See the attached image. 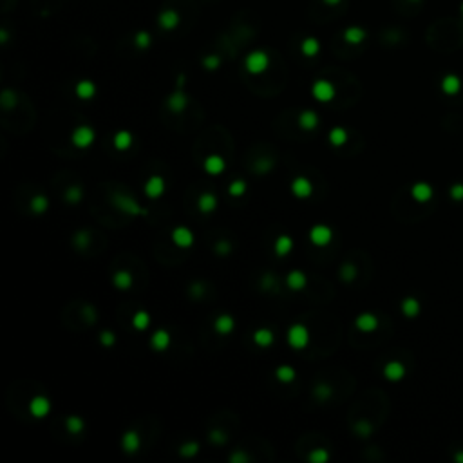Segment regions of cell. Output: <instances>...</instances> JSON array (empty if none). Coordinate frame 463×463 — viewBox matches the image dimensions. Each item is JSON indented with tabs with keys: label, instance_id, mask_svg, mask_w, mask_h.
I'll return each mask as SVG.
<instances>
[{
	"label": "cell",
	"instance_id": "f6af8a7d",
	"mask_svg": "<svg viewBox=\"0 0 463 463\" xmlns=\"http://www.w3.org/2000/svg\"><path fill=\"white\" fill-rule=\"evenodd\" d=\"M248 460L250 458H248L246 454H232L230 456V462H233V463L235 462H248Z\"/></svg>",
	"mask_w": 463,
	"mask_h": 463
},
{
	"label": "cell",
	"instance_id": "8992f818",
	"mask_svg": "<svg viewBox=\"0 0 463 463\" xmlns=\"http://www.w3.org/2000/svg\"><path fill=\"white\" fill-rule=\"evenodd\" d=\"M313 96L322 103H327V101H331L335 98V87L327 80H319L313 85Z\"/></svg>",
	"mask_w": 463,
	"mask_h": 463
},
{
	"label": "cell",
	"instance_id": "603a6c76",
	"mask_svg": "<svg viewBox=\"0 0 463 463\" xmlns=\"http://www.w3.org/2000/svg\"><path fill=\"white\" fill-rule=\"evenodd\" d=\"M327 139H329L333 147H342L347 141V131L342 129V127H333L329 134H327Z\"/></svg>",
	"mask_w": 463,
	"mask_h": 463
},
{
	"label": "cell",
	"instance_id": "8fae6325",
	"mask_svg": "<svg viewBox=\"0 0 463 463\" xmlns=\"http://www.w3.org/2000/svg\"><path fill=\"white\" fill-rule=\"evenodd\" d=\"M266 65H268V56H266L264 53H261V51L252 53L246 58V69L252 74L263 73L264 69H266Z\"/></svg>",
	"mask_w": 463,
	"mask_h": 463
},
{
	"label": "cell",
	"instance_id": "7bdbcfd3",
	"mask_svg": "<svg viewBox=\"0 0 463 463\" xmlns=\"http://www.w3.org/2000/svg\"><path fill=\"white\" fill-rule=\"evenodd\" d=\"M317 49H319V46H317L315 42H306L304 46H302V51H304L306 54H315Z\"/></svg>",
	"mask_w": 463,
	"mask_h": 463
},
{
	"label": "cell",
	"instance_id": "ee69618b",
	"mask_svg": "<svg viewBox=\"0 0 463 463\" xmlns=\"http://www.w3.org/2000/svg\"><path fill=\"white\" fill-rule=\"evenodd\" d=\"M230 250H232V248H230V244H228L227 241L216 242V252H217V253H228Z\"/></svg>",
	"mask_w": 463,
	"mask_h": 463
},
{
	"label": "cell",
	"instance_id": "9a60e30c",
	"mask_svg": "<svg viewBox=\"0 0 463 463\" xmlns=\"http://www.w3.org/2000/svg\"><path fill=\"white\" fill-rule=\"evenodd\" d=\"M150 346H152V349H156V351H165V349H169L170 333L167 331V329H158V331H154L152 337H150Z\"/></svg>",
	"mask_w": 463,
	"mask_h": 463
},
{
	"label": "cell",
	"instance_id": "9c48e42d",
	"mask_svg": "<svg viewBox=\"0 0 463 463\" xmlns=\"http://www.w3.org/2000/svg\"><path fill=\"white\" fill-rule=\"evenodd\" d=\"M51 411V402L46 396H35L29 402V413H31L35 418H44V416L49 415Z\"/></svg>",
	"mask_w": 463,
	"mask_h": 463
},
{
	"label": "cell",
	"instance_id": "6da1fadb",
	"mask_svg": "<svg viewBox=\"0 0 463 463\" xmlns=\"http://www.w3.org/2000/svg\"><path fill=\"white\" fill-rule=\"evenodd\" d=\"M286 340H288L289 347L300 351V349H304V347L310 344V329H308L304 324H293V326L288 327Z\"/></svg>",
	"mask_w": 463,
	"mask_h": 463
},
{
	"label": "cell",
	"instance_id": "7402d4cb",
	"mask_svg": "<svg viewBox=\"0 0 463 463\" xmlns=\"http://www.w3.org/2000/svg\"><path fill=\"white\" fill-rule=\"evenodd\" d=\"M293 250V239L289 235H279L277 239H275L274 242V252L277 253V255H288L289 252Z\"/></svg>",
	"mask_w": 463,
	"mask_h": 463
},
{
	"label": "cell",
	"instance_id": "d590c367",
	"mask_svg": "<svg viewBox=\"0 0 463 463\" xmlns=\"http://www.w3.org/2000/svg\"><path fill=\"white\" fill-rule=\"evenodd\" d=\"M340 275H342L344 280H353V279H355V275H357V270H355V266H353V264H344Z\"/></svg>",
	"mask_w": 463,
	"mask_h": 463
},
{
	"label": "cell",
	"instance_id": "f35d334b",
	"mask_svg": "<svg viewBox=\"0 0 463 463\" xmlns=\"http://www.w3.org/2000/svg\"><path fill=\"white\" fill-rule=\"evenodd\" d=\"M74 242H76L78 248H85L89 244V233H87V232H80L78 235L74 237Z\"/></svg>",
	"mask_w": 463,
	"mask_h": 463
},
{
	"label": "cell",
	"instance_id": "3957f363",
	"mask_svg": "<svg viewBox=\"0 0 463 463\" xmlns=\"http://www.w3.org/2000/svg\"><path fill=\"white\" fill-rule=\"evenodd\" d=\"M333 239V230L327 225H315L310 230V241L315 246H327Z\"/></svg>",
	"mask_w": 463,
	"mask_h": 463
},
{
	"label": "cell",
	"instance_id": "30bf717a",
	"mask_svg": "<svg viewBox=\"0 0 463 463\" xmlns=\"http://www.w3.org/2000/svg\"><path fill=\"white\" fill-rule=\"evenodd\" d=\"M203 167H205L206 174H210V176H219V174H223L225 172V169H227V161H225V158L219 156V154H210V156L205 159Z\"/></svg>",
	"mask_w": 463,
	"mask_h": 463
},
{
	"label": "cell",
	"instance_id": "44dd1931",
	"mask_svg": "<svg viewBox=\"0 0 463 463\" xmlns=\"http://www.w3.org/2000/svg\"><path fill=\"white\" fill-rule=\"evenodd\" d=\"M132 141H134V138H132V134L129 131L116 132L114 138H112V145H114L116 150H127V148H131Z\"/></svg>",
	"mask_w": 463,
	"mask_h": 463
},
{
	"label": "cell",
	"instance_id": "4316f807",
	"mask_svg": "<svg viewBox=\"0 0 463 463\" xmlns=\"http://www.w3.org/2000/svg\"><path fill=\"white\" fill-rule=\"evenodd\" d=\"M94 84L93 82H87V80H84V82H80L78 87H76V94L82 98V100H89V98H93L94 96Z\"/></svg>",
	"mask_w": 463,
	"mask_h": 463
},
{
	"label": "cell",
	"instance_id": "e575fe53",
	"mask_svg": "<svg viewBox=\"0 0 463 463\" xmlns=\"http://www.w3.org/2000/svg\"><path fill=\"white\" fill-rule=\"evenodd\" d=\"M413 194H415L416 199H427L429 197V194H431V190H429V186H425V185H416L415 188H413Z\"/></svg>",
	"mask_w": 463,
	"mask_h": 463
},
{
	"label": "cell",
	"instance_id": "52a82bcc",
	"mask_svg": "<svg viewBox=\"0 0 463 463\" xmlns=\"http://www.w3.org/2000/svg\"><path fill=\"white\" fill-rule=\"evenodd\" d=\"M112 201H114V206H118L120 210L127 212V214H131V216H138V214H143V208L139 205H138L136 201L132 199V197H129V195H123V194H116L114 197H112Z\"/></svg>",
	"mask_w": 463,
	"mask_h": 463
},
{
	"label": "cell",
	"instance_id": "bcb514c9",
	"mask_svg": "<svg viewBox=\"0 0 463 463\" xmlns=\"http://www.w3.org/2000/svg\"><path fill=\"white\" fill-rule=\"evenodd\" d=\"M201 288H205V286H203V284H195L194 289H192L190 293L195 295V297H197V295H203V293H205V289H201Z\"/></svg>",
	"mask_w": 463,
	"mask_h": 463
},
{
	"label": "cell",
	"instance_id": "f1b7e54d",
	"mask_svg": "<svg viewBox=\"0 0 463 463\" xmlns=\"http://www.w3.org/2000/svg\"><path fill=\"white\" fill-rule=\"evenodd\" d=\"M29 206H31V210L35 212V214H44V212L47 210V206H49V199L46 197V195H42V194H38V195H35L31 199V203H29Z\"/></svg>",
	"mask_w": 463,
	"mask_h": 463
},
{
	"label": "cell",
	"instance_id": "ba28073f",
	"mask_svg": "<svg viewBox=\"0 0 463 463\" xmlns=\"http://www.w3.org/2000/svg\"><path fill=\"white\" fill-rule=\"evenodd\" d=\"M291 192L300 199H306V197H310L313 194V183L304 176H299V178H295L291 181Z\"/></svg>",
	"mask_w": 463,
	"mask_h": 463
},
{
	"label": "cell",
	"instance_id": "f546056e",
	"mask_svg": "<svg viewBox=\"0 0 463 463\" xmlns=\"http://www.w3.org/2000/svg\"><path fill=\"white\" fill-rule=\"evenodd\" d=\"M82 195H84V192H82V186H78V185H73V186H69L67 192H65V201H67L69 205H76V203H80Z\"/></svg>",
	"mask_w": 463,
	"mask_h": 463
},
{
	"label": "cell",
	"instance_id": "836d02e7",
	"mask_svg": "<svg viewBox=\"0 0 463 463\" xmlns=\"http://www.w3.org/2000/svg\"><path fill=\"white\" fill-rule=\"evenodd\" d=\"M179 453H181V456H194V454L199 453V443L197 442H186L181 445V449H179Z\"/></svg>",
	"mask_w": 463,
	"mask_h": 463
},
{
	"label": "cell",
	"instance_id": "cb8c5ba5",
	"mask_svg": "<svg viewBox=\"0 0 463 463\" xmlns=\"http://www.w3.org/2000/svg\"><path fill=\"white\" fill-rule=\"evenodd\" d=\"M275 378L282 382V384H289V382H293L297 378V371L291 366H279L275 369Z\"/></svg>",
	"mask_w": 463,
	"mask_h": 463
},
{
	"label": "cell",
	"instance_id": "7a4b0ae2",
	"mask_svg": "<svg viewBox=\"0 0 463 463\" xmlns=\"http://www.w3.org/2000/svg\"><path fill=\"white\" fill-rule=\"evenodd\" d=\"M96 139V132L93 127L89 125H80L76 127L71 134V141L76 148H89Z\"/></svg>",
	"mask_w": 463,
	"mask_h": 463
},
{
	"label": "cell",
	"instance_id": "ffe728a7",
	"mask_svg": "<svg viewBox=\"0 0 463 463\" xmlns=\"http://www.w3.org/2000/svg\"><path fill=\"white\" fill-rule=\"evenodd\" d=\"M355 324H357V327L360 329V331L369 333V331H373V329H376L378 321H376V317L371 315V313H362V315L357 317Z\"/></svg>",
	"mask_w": 463,
	"mask_h": 463
},
{
	"label": "cell",
	"instance_id": "83f0119b",
	"mask_svg": "<svg viewBox=\"0 0 463 463\" xmlns=\"http://www.w3.org/2000/svg\"><path fill=\"white\" fill-rule=\"evenodd\" d=\"M384 374L387 376L389 380H398L404 376V366L398 362H389L387 366H385L384 369Z\"/></svg>",
	"mask_w": 463,
	"mask_h": 463
},
{
	"label": "cell",
	"instance_id": "8d00e7d4",
	"mask_svg": "<svg viewBox=\"0 0 463 463\" xmlns=\"http://www.w3.org/2000/svg\"><path fill=\"white\" fill-rule=\"evenodd\" d=\"M315 396L317 398H329L331 396V387L326 384H319L315 387Z\"/></svg>",
	"mask_w": 463,
	"mask_h": 463
},
{
	"label": "cell",
	"instance_id": "ab89813d",
	"mask_svg": "<svg viewBox=\"0 0 463 463\" xmlns=\"http://www.w3.org/2000/svg\"><path fill=\"white\" fill-rule=\"evenodd\" d=\"M416 310H418V304H416V300L407 299V300L404 302V311L407 313V315H415Z\"/></svg>",
	"mask_w": 463,
	"mask_h": 463
},
{
	"label": "cell",
	"instance_id": "ac0fdd59",
	"mask_svg": "<svg viewBox=\"0 0 463 463\" xmlns=\"http://www.w3.org/2000/svg\"><path fill=\"white\" fill-rule=\"evenodd\" d=\"M274 340H275L274 333H272V329H268V327H259V329H255V333H253V342L257 344L259 347H270L274 344Z\"/></svg>",
	"mask_w": 463,
	"mask_h": 463
},
{
	"label": "cell",
	"instance_id": "60d3db41",
	"mask_svg": "<svg viewBox=\"0 0 463 463\" xmlns=\"http://www.w3.org/2000/svg\"><path fill=\"white\" fill-rule=\"evenodd\" d=\"M210 440L214 443H223L225 440H227V434H225L221 429H214V431L210 432Z\"/></svg>",
	"mask_w": 463,
	"mask_h": 463
},
{
	"label": "cell",
	"instance_id": "74e56055",
	"mask_svg": "<svg viewBox=\"0 0 463 463\" xmlns=\"http://www.w3.org/2000/svg\"><path fill=\"white\" fill-rule=\"evenodd\" d=\"M100 342L103 344V346H105V347H112V346H114V342H116L114 333H112V331H101V335H100Z\"/></svg>",
	"mask_w": 463,
	"mask_h": 463
},
{
	"label": "cell",
	"instance_id": "277c9868",
	"mask_svg": "<svg viewBox=\"0 0 463 463\" xmlns=\"http://www.w3.org/2000/svg\"><path fill=\"white\" fill-rule=\"evenodd\" d=\"M170 237H172L174 244L178 248H190L195 241L194 232L190 230L188 227H176L172 230V235Z\"/></svg>",
	"mask_w": 463,
	"mask_h": 463
},
{
	"label": "cell",
	"instance_id": "4dcf8cb0",
	"mask_svg": "<svg viewBox=\"0 0 463 463\" xmlns=\"http://www.w3.org/2000/svg\"><path fill=\"white\" fill-rule=\"evenodd\" d=\"M244 192H246V181H242V179H233L228 185V194L233 197H241Z\"/></svg>",
	"mask_w": 463,
	"mask_h": 463
},
{
	"label": "cell",
	"instance_id": "484cf974",
	"mask_svg": "<svg viewBox=\"0 0 463 463\" xmlns=\"http://www.w3.org/2000/svg\"><path fill=\"white\" fill-rule=\"evenodd\" d=\"M148 324H150V315H148L145 310H139L134 313V317H132V326H134V329H138V331H145L148 327Z\"/></svg>",
	"mask_w": 463,
	"mask_h": 463
},
{
	"label": "cell",
	"instance_id": "d4e9b609",
	"mask_svg": "<svg viewBox=\"0 0 463 463\" xmlns=\"http://www.w3.org/2000/svg\"><path fill=\"white\" fill-rule=\"evenodd\" d=\"M167 105H169L170 111L174 112H179L183 111L185 107H186V96L183 94V93H174V94L169 96V100H167Z\"/></svg>",
	"mask_w": 463,
	"mask_h": 463
},
{
	"label": "cell",
	"instance_id": "2e32d148",
	"mask_svg": "<svg viewBox=\"0 0 463 463\" xmlns=\"http://www.w3.org/2000/svg\"><path fill=\"white\" fill-rule=\"evenodd\" d=\"M319 125V116L315 111H302L299 114V127L302 131H315Z\"/></svg>",
	"mask_w": 463,
	"mask_h": 463
},
{
	"label": "cell",
	"instance_id": "d6a6232c",
	"mask_svg": "<svg viewBox=\"0 0 463 463\" xmlns=\"http://www.w3.org/2000/svg\"><path fill=\"white\" fill-rule=\"evenodd\" d=\"M329 460V453L326 449H313L310 453V462L311 463H326Z\"/></svg>",
	"mask_w": 463,
	"mask_h": 463
},
{
	"label": "cell",
	"instance_id": "e0dca14e",
	"mask_svg": "<svg viewBox=\"0 0 463 463\" xmlns=\"http://www.w3.org/2000/svg\"><path fill=\"white\" fill-rule=\"evenodd\" d=\"M132 282H134V279H132L131 272H127V270H118L112 275V284L118 289H121V291H127L132 286Z\"/></svg>",
	"mask_w": 463,
	"mask_h": 463
},
{
	"label": "cell",
	"instance_id": "7c38bea8",
	"mask_svg": "<svg viewBox=\"0 0 463 463\" xmlns=\"http://www.w3.org/2000/svg\"><path fill=\"white\" fill-rule=\"evenodd\" d=\"M233 327H235V319L232 315H228V313H223V315H219L216 321H214V329H216V333L221 335V337L230 335V333L233 331Z\"/></svg>",
	"mask_w": 463,
	"mask_h": 463
},
{
	"label": "cell",
	"instance_id": "d6986e66",
	"mask_svg": "<svg viewBox=\"0 0 463 463\" xmlns=\"http://www.w3.org/2000/svg\"><path fill=\"white\" fill-rule=\"evenodd\" d=\"M197 208H199L201 212H205V214L214 212L217 208V197L212 194V192H203V194L197 197Z\"/></svg>",
	"mask_w": 463,
	"mask_h": 463
},
{
	"label": "cell",
	"instance_id": "5bb4252c",
	"mask_svg": "<svg viewBox=\"0 0 463 463\" xmlns=\"http://www.w3.org/2000/svg\"><path fill=\"white\" fill-rule=\"evenodd\" d=\"M139 445H141V440H139V434H138L136 431H127L125 434H123V438H121V447L129 454L138 453Z\"/></svg>",
	"mask_w": 463,
	"mask_h": 463
},
{
	"label": "cell",
	"instance_id": "4fadbf2b",
	"mask_svg": "<svg viewBox=\"0 0 463 463\" xmlns=\"http://www.w3.org/2000/svg\"><path fill=\"white\" fill-rule=\"evenodd\" d=\"M308 284V277H306L304 272L300 270H291L288 275H286V286H288L291 291H300L304 289Z\"/></svg>",
	"mask_w": 463,
	"mask_h": 463
},
{
	"label": "cell",
	"instance_id": "b9f144b4",
	"mask_svg": "<svg viewBox=\"0 0 463 463\" xmlns=\"http://www.w3.org/2000/svg\"><path fill=\"white\" fill-rule=\"evenodd\" d=\"M355 431H357V434H360V436H369L371 427H369L366 421H358L357 425H355Z\"/></svg>",
	"mask_w": 463,
	"mask_h": 463
},
{
	"label": "cell",
	"instance_id": "5b68a950",
	"mask_svg": "<svg viewBox=\"0 0 463 463\" xmlns=\"http://www.w3.org/2000/svg\"><path fill=\"white\" fill-rule=\"evenodd\" d=\"M165 188H167V183L161 176H150V178L145 181V186H143V192L147 197L150 199H156L159 195H163Z\"/></svg>",
	"mask_w": 463,
	"mask_h": 463
},
{
	"label": "cell",
	"instance_id": "1f68e13d",
	"mask_svg": "<svg viewBox=\"0 0 463 463\" xmlns=\"http://www.w3.org/2000/svg\"><path fill=\"white\" fill-rule=\"evenodd\" d=\"M65 427H67V431L71 434H78L84 429V420L80 416H69L67 420H65Z\"/></svg>",
	"mask_w": 463,
	"mask_h": 463
}]
</instances>
